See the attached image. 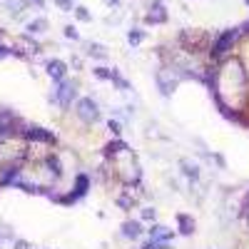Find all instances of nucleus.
<instances>
[{"label": "nucleus", "instance_id": "obj_11", "mask_svg": "<svg viewBox=\"0 0 249 249\" xmlns=\"http://www.w3.org/2000/svg\"><path fill=\"white\" fill-rule=\"evenodd\" d=\"M48 164L53 167V172H55V177H57V175H60V164H57V160H53V157H50V160H48Z\"/></svg>", "mask_w": 249, "mask_h": 249}, {"label": "nucleus", "instance_id": "obj_9", "mask_svg": "<svg viewBox=\"0 0 249 249\" xmlns=\"http://www.w3.org/2000/svg\"><path fill=\"white\" fill-rule=\"evenodd\" d=\"M85 190H88V177L80 175L77 177V195H85Z\"/></svg>", "mask_w": 249, "mask_h": 249}, {"label": "nucleus", "instance_id": "obj_4", "mask_svg": "<svg viewBox=\"0 0 249 249\" xmlns=\"http://www.w3.org/2000/svg\"><path fill=\"white\" fill-rule=\"evenodd\" d=\"M65 72H68V70H65V62H60V60H50V62H48V75H50L53 80L60 82L62 77H65Z\"/></svg>", "mask_w": 249, "mask_h": 249}, {"label": "nucleus", "instance_id": "obj_17", "mask_svg": "<svg viewBox=\"0 0 249 249\" xmlns=\"http://www.w3.org/2000/svg\"><path fill=\"white\" fill-rule=\"evenodd\" d=\"M105 3H107V5H117V0H105Z\"/></svg>", "mask_w": 249, "mask_h": 249}, {"label": "nucleus", "instance_id": "obj_2", "mask_svg": "<svg viewBox=\"0 0 249 249\" xmlns=\"http://www.w3.org/2000/svg\"><path fill=\"white\" fill-rule=\"evenodd\" d=\"M237 30H227V33H222L219 35V40H217V45H214V55H222V53H227V50H230L232 48V43H234V40H237Z\"/></svg>", "mask_w": 249, "mask_h": 249}, {"label": "nucleus", "instance_id": "obj_5", "mask_svg": "<svg viewBox=\"0 0 249 249\" xmlns=\"http://www.w3.org/2000/svg\"><path fill=\"white\" fill-rule=\"evenodd\" d=\"M162 10H164V8H162V5L157 3V5L152 8V13L147 15V23H162V20H164V18H167V15H164Z\"/></svg>", "mask_w": 249, "mask_h": 249}, {"label": "nucleus", "instance_id": "obj_6", "mask_svg": "<svg viewBox=\"0 0 249 249\" xmlns=\"http://www.w3.org/2000/svg\"><path fill=\"white\" fill-rule=\"evenodd\" d=\"M122 234H124V237H132V239L140 237V224H137V222H127V224L122 227Z\"/></svg>", "mask_w": 249, "mask_h": 249}, {"label": "nucleus", "instance_id": "obj_10", "mask_svg": "<svg viewBox=\"0 0 249 249\" xmlns=\"http://www.w3.org/2000/svg\"><path fill=\"white\" fill-rule=\"evenodd\" d=\"M90 55H95V57H105L107 53H105V50H102L100 45H92V48H90Z\"/></svg>", "mask_w": 249, "mask_h": 249}, {"label": "nucleus", "instance_id": "obj_7", "mask_svg": "<svg viewBox=\"0 0 249 249\" xmlns=\"http://www.w3.org/2000/svg\"><path fill=\"white\" fill-rule=\"evenodd\" d=\"M45 28H48L45 20H35V23H30V25H28V33H43Z\"/></svg>", "mask_w": 249, "mask_h": 249}, {"label": "nucleus", "instance_id": "obj_18", "mask_svg": "<svg viewBox=\"0 0 249 249\" xmlns=\"http://www.w3.org/2000/svg\"><path fill=\"white\" fill-rule=\"evenodd\" d=\"M30 3H35V5H43V0H30Z\"/></svg>", "mask_w": 249, "mask_h": 249}, {"label": "nucleus", "instance_id": "obj_14", "mask_svg": "<svg viewBox=\"0 0 249 249\" xmlns=\"http://www.w3.org/2000/svg\"><path fill=\"white\" fill-rule=\"evenodd\" d=\"M142 40V33H130V43H140Z\"/></svg>", "mask_w": 249, "mask_h": 249}, {"label": "nucleus", "instance_id": "obj_16", "mask_svg": "<svg viewBox=\"0 0 249 249\" xmlns=\"http://www.w3.org/2000/svg\"><path fill=\"white\" fill-rule=\"evenodd\" d=\"M10 55V50L8 48H3V45H0V57H8Z\"/></svg>", "mask_w": 249, "mask_h": 249}, {"label": "nucleus", "instance_id": "obj_1", "mask_svg": "<svg viewBox=\"0 0 249 249\" xmlns=\"http://www.w3.org/2000/svg\"><path fill=\"white\" fill-rule=\"evenodd\" d=\"M77 115L85 120V122H92V120H97V105L90 100V97H82L80 102H77Z\"/></svg>", "mask_w": 249, "mask_h": 249}, {"label": "nucleus", "instance_id": "obj_13", "mask_svg": "<svg viewBox=\"0 0 249 249\" xmlns=\"http://www.w3.org/2000/svg\"><path fill=\"white\" fill-rule=\"evenodd\" d=\"M77 18H80V20H90V15L85 13V8H77Z\"/></svg>", "mask_w": 249, "mask_h": 249}, {"label": "nucleus", "instance_id": "obj_15", "mask_svg": "<svg viewBox=\"0 0 249 249\" xmlns=\"http://www.w3.org/2000/svg\"><path fill=\"white\" fill-rule=\"evenodd\" d=\"M65 35H68V37H72V40H75V37H77V33H75V30H72V28H65Z\"/></svg>", "mask_w": 249, "mask_h": 249}, {"label": "nucleus", "instance_id": "obj_19", "mask_svg": "<svg viewBox=\"0 0 249 249\" xmlns=\"http://www.w3.org/2000/svg\"><path fill=\"white\" fill-rule=\"evenodd\" d=\"M247 3H249V0H247Z\"/></svg>", "mask_w": 249, "mask_h": 249}, {"label": "nucleus", "instance_id": "obj_8", "mask_svg": "<svg viewBox=\"0 0 249 249\" xmlns=\"http://www.w3.org/2000/svg\"><path fill=\"white\" fill-rule=\"evenodd\" d=\"M28 137H30V140H50V135H48V132H40L37 127H35V130H30V132H28Z\"/></svg>", "mask_w": 249, "mask_h": 249}, {"label": "nucleus", "instance_id": "obj_3", "mask_svg": "<svg viewBox=\"0 0 249 249\" xmlns=\"http://www.w3.org/2000/svg\"><path fill=\"white\" fill-rule=\"evenodd\" d=\"M72 95H75V90H72L70 82H62V80H60V88H57V92H55V100L60 102L62 107H68L70 100H72Z\"/></svg>", "mask_w": 249, "mask_h": 249}, {"label": "nucleus", "instance_id": "obj_12", "mask_svg": "<svg viewBox=\"0 0 249 249\" xmlns=\"http://www.w3.org/2000/svg\"><path fill=\"white\" fill-rule=\"evenodd\" d=\"M57 5L65 8V10H70V8H72V0H57Z\"/></svg>", "mask_w": 249, "mask_h": 249}]
</instances>
